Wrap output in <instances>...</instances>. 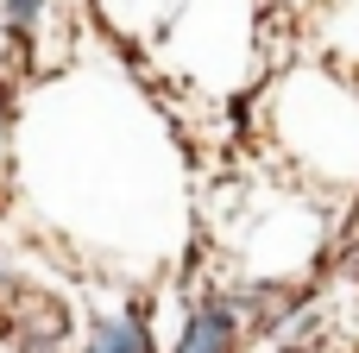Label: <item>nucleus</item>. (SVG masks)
<instances>
[{
	"mask_svg": "<svg viewBox=\"0 0 359 353\" xmlns=\"http://www.w3.org/2000/svg\"><path fill=\"white\" fill-rule=\"evenodd\" d=\"M19 44H25V38L13 32V19H6V6H0V76H6V69L19 63Z\"/></svg>",
	"mask_w": 359,
	"mask_h": 353,
	"instance_id": "nucleus-4",
	"label": "nucleus"
},
{
	"mask_svg": "<svg viewBox=\"0 0 359 353\" xmlns=\"http://www.w3.org/2000/svg\"><path fill=\"white\" fill-rule=\"evenodd\" d=\"M353 227H359V202H353Z\"/></svg>",
	"mask_w": 359,
	"mask_h": 353,
	"instance_id": "nucleus-5",
	"label": "nucleus"
},
{
	"mask_svg": "<svg viewBox=\"0 0 359 353\" xmlns=\"http://www.w3.org/2000/svg\"><path fill=\"white\" fill-rule=\"evenodd\" d=\"M82 353H158V341H151L145 316H107V322H95V335L82 341Z\"/></svg>",
	"mask_w": 359,
	"mask_h": 353,
	"instance_id": "nucleus-2",
	"label": "nucleus"
},
{
	"mask_svg": "<svg viewBox=\"0 0 359 353\" xmlns=\"http://www.w3.org/2000/svg\"><path fill=\"white\" fill-rule=\"evenodd\" d=\"M246 309H240V297L233 291H221V297H202L196 309H189V322H183V335H177V347L170 353H233L246 341Z\"/></svg>",
	"mask_w": 359,
	"mask_h": 353,
	"instance_id": "nucleus-1",
	"label": "nucleus"
},
{
	"mask_svg": "<svg viewBox=\"0 0 359 353\" xmlns=\"http://www.w3.org/2000/svg\"><path fill=\"white\" fill-rule=\"evenodd\" d=\"M0 6H6V19H13L19 38H32V32L50 19V0H0Z\"/></svg>",
	"mask_w": 359,
	"mask_h": 353,
	"instance_id": "nucleus-3",
	"label": "nucleus"
},
{
	"mask_svg": "<svg viewBox=\"0 0 359 353\" xmlns=\"http://www.w3.org/2000/svg\"><path fill=\"white\" fill-rule=\"evenodd\" d=\"M284 353H303V347H284Z\"/></svg>",
	"mask_w": 359,
	"mask_h": 353,
	"instance_id": "nucleus-6",
	"label": "nucleus"
}]
</instances>
